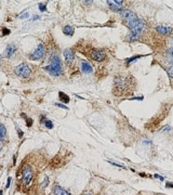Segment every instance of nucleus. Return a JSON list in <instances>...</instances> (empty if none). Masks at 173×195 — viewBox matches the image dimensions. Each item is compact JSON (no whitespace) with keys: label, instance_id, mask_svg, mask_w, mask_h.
<instances>
[{"label":"nucleus","instance_id":"nucleus-14","mask_svg":"<svg viewBox=\"0 0 173 195\" xmlns=\"http://www.w3.org/2000/svg\"><path fill=\"white\" fill-rule=\"evenodd\" d=\"M63 33L66 35V36H73L74 35V28L73 26H69V25H66L63 27Z\"/></svg>","mask_w":173,"mask_h":195},{"label":"nucleus","instance_id":"nucleus-11","mask_svg":"<svg viewBox=\"0 0 173 195\" xmlns=\"http://www.w3.org/2000/svg\"><path fill=\"white\" fill-rule=\"evenodd\" d=\"M53 193H54V195H70L69 192H67L66 190H64L63 187H61L60 185H55L54 186Z\"/></svg>","mask_w":173,"mask_h":195},{"label":"nucleus","instance_id":"nucleus-12","mask_svg":"<svg viewBox=\"0 0 173 195\" xmlns=\"http://www.w3.org/2000/svg\"><path fill=\"white\" fill-rule=\"evenodd\" d=\"M15 51H16V47L13 45V43H11V45H9L8 47H7V49H5V56L7 57H11L14 53H15Z\"/></svg>","mask_w":173,"mask_h":195},{"label":"nucleus","instance_id":"nucleus-1","mask_svg":"<svg viewBox=\"0 0 173 195\" xmlns=\"http://www.w3.org/2000/svg\"><path fill=\"white\" fill-rule=\"evenodd\" d=\"M134 78L131 75L118 74L114 78V92L116 96H126L134 88Z\"/></svg>","mask_w":173,"mask_h":195},{"label":"nucleus","instance_id":"nucleus-9","mask_svg":"<svg viewBox=\"0 0 173 195\" xmlns=\"http://www.w3.org/2000/svg\"><path fill=\"white\" fill-rule=\"evenodd\" d=\"M81 70L83 72L84 74H91L93 72V67H92V65L89 62L81 61Z\"/></svg>","mask_w":173,"mask_h":195},{"label":"nucleus","instance_id":"nucleus-6","mask_svg":"<svg viewBox=\"0 0 173 195\" xmlns=\"http://www.w3.org/2000/svg\"><path fill=\"white\" fill-rule=\"evenodd\" d=\"M45 55V46L40 43V45L37 47V49H35V51L30 54V59L32 60H39L41 57H43Z\"/></svg>","mask_w":173,"mask_h":195},{"label":"nucleus","instance_id":"nucleus-28","mask_svg":"<svg viewBox=\"0 0 173 195\" xmlns=\"http://www.w3.org/2000/svg\"><path fill=\"white\" fill-rule=\"evenodd\" d=\"M165 186H167V187H173V184L170 183V182H167V183H165Z\"/></svg>","mask_w":173,"mask_h":195},{"label":"nucleus","instance_id":"nucleus-20","mask_svg":"<svg viewBox=\"0 0 173 195\" xmlns=\"http://www.w3.org/2000/svg\"><path fill=\"white\" fill-rule=\"evenodd\" d=\"M55 105H56V106H59V107L64 108V110H68V107H67V106H65V105H64V104H62V103H56Z\"/></svg>","mask_w":173,"mask_h":195},{"label":"nucleus","instance_id":"nucleus-23","mask_svg":"<svg viewBox=\"0 0 173 195\" xmlns=\"http://www.w3.org/2000/svg\"><path fill=\"white\" fill-rule=\"evenodd\" d=\"M154 177H155V178H157V179H159L160 181H163V180H164V178H163V177H161V176H159V175H155Z\"/></svg>","mask_w":173,"mask_h":195},{"label":"nucleus","instance_id":"nucleus-19","mask_svg":"<svg viewBox=\"0 0 173 195\" xmlns=\"http://www.w3.org/2000/svg\"><path fill=\"white\" fill-rule=\"evenodd\" d=\"M39 10H40L41 12H43V11H46V10H47V7H46V3H39Z\"/></svg>","mask_w":173,"mask_h":195},{"label":"nucleus","instance_id":"nucleus-17","mask_svg":"<svg viewBox=\"0 0 173 195\" xmlns=\"http://www.w3.org/2000/svg\"><path fill=\"white\" fill-rule=\"evenodd\" d=\"M45 126L48 128V129H52L53 128V122L51 120H45Z\"/></svg>","mask_w":173,"mask_h":195},{"label":"nucleus","instance_id":"nucleus-27","mask_svg":"<svg viewBox=\"0 0 173 195\" xmlns=\"http://www.w3.org/2000/svg\"><path fill=\"white\" fill-rule=\"evenodd\" d=\"M17 131H18V137H20V138H22V137H23V131H22V130L21 129H17Z\"/></svg>","mask_w":173,"mask_h":195},{"label":"nucleus","instance_id":"nucleus-25","mask_svg":"<svg viewBox=\"0 0 173 195\" xmlns=\"http://www.w3.org/2000/svg\"><path fill=\"white\" fill-rule=\"evenodd\" d=\"M10 183H11V178H9V179H8V181H7V185H5V187H7V189H9V186H10Z\"/></svg>","mask_w":173,"mask_h":195},{"label":"nucleus","instance_id":"nucleus-15","mask_svg":"<svg viewBox=\"0 0 173 195\" xmlns=\"http://www.w3.org/2000/svg\"><path fill=\"white\" fill-rule=\"evenodd\" d=\"M59 97H60L61 102H63V103H68L69 101H70L69 97L66 94V93H64V92H60L59 93Z\"/></svg>","mask_w":173,"mask_h":195},{"label":"nucleus","instance_id":"nucleus-21","mask_svg":"<svg viewBox=\"0 0 173 195\" xmlns=\"http://www.w3.org/2000/svg\"><path fill=\"white\" fill-rule=\"evenodd\" d=\"M26 120H27V127H32V125H33V119L26 118Z\"/></svg>","mask_w":173,"mask_h":195},{"label":"nucleus","instance_id":"nucleus-4","mask_svg":"<svg viewBox=\"0 0 173 195\" xmlns=\"http://www.w3.org/2000/svg\"><path fill=\"white\" fill-rule=\"evenodd\" d=\"M14 72H15V74L22 78H28L30 75H32V69L30 67L28 66L27 64L23 63L18 65V66L15 67V69H14Z\"/></svg>","mask_w":173,"mask_h":195},{"label":"nucleus","instance_id":"nucleus-30","mask_svg":"<svg viewBox=\"0 0 173 195\" xmlns=\"http://www.w3.org/2000/svg\"><path fill=\"white\" fill-rule=\"evenodd\" d=\"M2 194H3V192H2V191H0V195H2Z\"/></svg>","mask_w":173,"mask_h":195},{"label":"nucleus","instance_id":"nucleus-22","mask_svg":"<svg viewBox=\"0 0 173 195\" xmlns=\"http://www.w3.org/2000/svg\"><path fill=\"white\" fill-rule=\"evenodd\" d=\"M2 31H3V35L10 34V29H8V28H2Z\"/></svg>","mask_w":173,"mask_h":195},{"label":"nucleus","instance_id":"nucleus-2","mask_svg":"<svg viewBox=\"0 0 173 195\" xmlns=\"http://www.w3.org/2000/svg\"><path fill=\"white\" fill-rule=\"evenodd\" d=\"M45 69L47 72H49L51 75L53 76H60L63 73V68H62V62L59 59V56H53L52 61H51V65H48V66H45Z\"/></svg>","mask_w":173,"mask_h":195},{"label":"nucleus","instance_id":"nucleus-13","mask_svg":"<svg viewBox=\"0 0 173 195\" xmlns=\"http://www.w3.org/2000/svg\"><path fill=\"white\" fill-rule=\"evenodd\" d=\"M7 139V129L4 125L0 124V142H3Z\"/></svg>","mask_w":173,"mask_h":195},{"label":"nucleus","instance_id":"nucleus-8","mask_svg":"<svg viewBox=\"0 0 173 195\" xmlns=\"http://www.w3.org/2000/svg\"><path fill=\"white\" fill-rule=\"evenodd\" d=\"M64 57H65V61H66V63L68 65L73 64L74 60H75V53L71 49H66L64 51Z\"/></svg>","mask_w":173,"mask_h":195},{"label":"nucleus","instance_id":"nucleus-10","mask_svg":"<svg viewBox=\"0 0 173 195\" xmlns=\"http://www.w3.org/2000/svg\"><path fill=\"white\" fill-rule=\"evenodd\" d=\"M156 31L159 33V34H161V35H170L172 32H173V29L171 27H168V26H162V25H159V26H157L156 27Z\"/></svg>","mask_w":173,"mask_h":195},{"label":"nucleus","instance_id":"nucleus-18","mask_svg":"<svg viewBox=\"0 0 173 195\" xmlns=\"http://www.w3.org/2000/svg\"><path fill=\"white\" fill-rule=\"evenodd\" d=\"M167 73H168V75H169L170 78L173 77V65H172V66H169V67L167 68Z\"/></svg>","mask_w":173,"mask_h":195},{"label":"nucleus","instance_id":"nucleus-7","mask_svg":"<svg viewBox=\"0 0 173 195\" xmlns=\"http://www.w3.org/2000/svg\"><path fill=\"white\" fill-rule=\"evenodd\" d=\"M107 3L109 4V8L116 12H121L122 11V1H119V0H108Z\"/></svg>","mask_w":173,"mask_h":195},{"label":"nucleus","instance_id":"nucleus-24","mask_svg":"<svg viewBox=\"0 0 173 195\" xmlns=\"http://www.w3.org/2000/svg\"><path fill=\"white\" fill-rule=\"evenodd\" d=\"M169 53H170V56H171L172 62H173V48H170V50H169Z\"/></svg>","mask_w":173,"mask_h":195},{"label":"nucleus","instance_id":"nucleus-3","mask_svg":"<svg viewBox=\"0 0 173 195\" xmlns=\"http://www.w3.org/2000/svg\"><path fill=\"white\" fill-rule=\"evenodd\" d=\"M34 179V170L29 165H25L22 169V178H21V184L23 187L28 186Z\"/></svg>","mask_w":173,"mask_h":195},{"label":"nucleus","instance_id":"nucleus-5","mask_svg":"<svg viewBox=\"0 0 173 195\" xmlns=\"http://www.w3.org/2000/svg\"><path fill=\"white\" fill-rule=\"evenodd\" d=\"M90 57L96 62H102L106 59V52L101 49H93L90 51Z\"/></svg>","mask_w":173,"mask_h":195},{"label":"nucleus","instance_id":"nucleus-16","mask_svg":"<svg viewBox=\"0 0 173 195\" xmlns=\"http://www.w3.org/2000/svg\"><path fill=\"white\" fill-rule=\"evenodd\" d=\"M140 57H141V55H135V56H132V57H130V59H128V60L126 61V63H127V65H128V64H130V63H132L133 61H135V60L140 59Z\"/></svg>","mask_w":173,"mask_h":195},{"label":"nucleus","instance_id":"nucleus-26","mask_svg":"<svg viewBox=\"0 0 173 195\" xmlns=\"http://www.w3.org/2000/svg\"><path fill=\"white\" fill-rule=\"evenodd\" d=\"M28 16H29V15H28V13L26 12V13H24V15H21V16H20V19H25V17L27 19Z\"/></svg>","mask_w":173,"mask_h":195},{"label":"nucleus","instance_id":"nucleus-29","mask_svg":"<svg viewBox=\"0 0 173 195\" xmlns=\"http://www.w3.org/2000/svg\"><path fill=\"white\" fill-rule=\"evenodd\" d=\"M84 195H93L91 192H89V193H86V194H84Z\"/></svg>","mask_w":173,"mask_h":195}]
</instances>
